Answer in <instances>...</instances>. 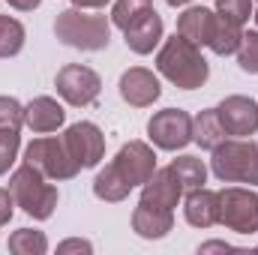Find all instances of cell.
Instances as JSON below:
<instances>
[{"label": "cell", "mask_w": 258, "mask_h": 255, "mask_svg": "<svg viewBox=\"0 0 258 255\" xmlns=\"http://www.w3.org/2000/svg\"><path fill=\"white\" fill-rule=\"evenodd\" d=\"M219 123L228 135H252L258 132V102L249 96H228L216 105Z\"/></svg>", "instance_id": "8fae6325"}, {"label": "cell", "mask_w": 258, "mask_h": 255, "mask_svg": "<svg viewBox=\"0 0 258 255\" xmlns=\"http://www.w3.org/2000/svg\"><path fill=\"white\" fill-rule=\"evenodd\" d=\"M156 69L171 84H177L180 90L201 87L207 81V75H210V66L201 57L198 45H192L189 39H183L180 33H174L171 39H165V45L156 54Z\"/></svg>", "instance_id": "6da1fadb"}, {"label": "cell", "mask_w": 258, "mask_h": 255, "mask_svg": "<svg viewBox=\"0 0 258 255\" xmlns=\"http://www.w3.org/2000/svg\"><path fill=\"white\" fill-rule=\"evenodd\" d=\"M54 87H57V93L63 96L69 105L84 108V105L96 102V96H99V90H102V81H99V75H96L90 66L69 63L57 72Z\"/></svg>", "instance_id": "52a82bcc"}, {"label": "cell", "mask_w": 258, "mask_h": 255, "mask_svg": "<svg viewBox=\"0 0 258 255\" xmlns=\"http://www.w3.org/2000/svg\"><path fill=\"white\" fill-rule=\"evenodd\" d=\"M9 192H12L15 204L33 219H48L54 213V207H57V189L51 183H45V174L39 168H33L30 162H24L12 174Z\"/></svg>", "instance_id": "3957f363"}, {"label": "cell", "mask_w": 258, "mask_h": 255, "mask_svg": "<svg viewBox=\"0 0 258 255\" xmlns=\"http://www.w3.org/2000/svg\"><path fill=\"white\" fill-rule=\"evenodd\" d=\"M24 162H30L33 168H39L51 180H72L81 171V165L66 150L63 138H36V141H30L27 150H24Z\"/></svg>", "instance_id": "5b68a950"}, {"label": "cell", "mask_w": 258, "mask_h": 255, "mask_svg": "<svg viewBox=\"0 0 258 255\" xmlns=\"http://www.w3.org/2000/svg\"><path fill=\"white\" fill-rule=\"evenodd\" d=\"M12 207H15V198L9 189H0V225H6L12 219Z\"/></svg>", "instance_id": "f546056e"}, {"label": "cell", "mask_w": 258, "mask_h": 255, "mask_svg": "<svg viewBox=\"0 0 258 255\" xmlns=\"http://www.w3.org/2000/svg\"><path fill=\"white\" fill-rule=\"evenodd\" d=\"M180 195H183V183L177 180L174 168L168 165V168H159V171H153L147 177L144 192H141V201L156 204V207H165V210H174L177 201H180Z\"/></svg>", "instance_id": "4fadbf2b"}, {"label": "cell", "mask_w": 258, "mask_h": 255, "mask_svg": "<svg viewBox=\"0 0 258 255\" xmlns=\"http://www.w3.org/2000/svg\"><path fill=\"white\" fill-rule=\"evenodd\" d=\"M240 24H231L228 18H222V15H216V24H213V33H210V42H207V48H213L216 54H234L237 51V45H240Z\"/></svg>", "instance_id": "44dd1931"}, {"label": "cell", "mask_w": 258, "mask_h": 255, "mask_svg": "<svg viewBox=\"0 0 258 255\" xmlns=\"http://www.w3.org/2000/svg\"><path fill=\"white\" fill-rule=\"evenodd\" d=\"M168 6H183V3H189V0H165Z\"/></svg>", "instance_id": "e575fe53"}, {"label": "cell", "mask_w": 258, "mask_h": 255, "mask_svg": "<svg viewBox=\"0 0 258 255\" xmlns=\"http://www.w3.org/2000/svg\"><path fill=\"white\" fill-rule=\"evenodd\" d=\"M216 12L222 18H228L231 24H246L252 15V0H216Z\"/></svg>", "instance_id": "83f0119b"}, {"label": "cell", "mask_w": 258, "mask_h": 255, "mask_svg": "<svg viewBox=\"0 0 258 255\" xmlns=\"http://www.w3.org/2000/svg\"><path fill=\"white\" fill-rule=\"evenodd\" d=\"M237 63L243 72L258 75V30H249L240 36V45H237Z\"/></svg>", "instance_id": "484cf974"}, {"label": "cell", "mask_w": 258, "mask_h": 255, "mask_svg": "<svg viewBox=\"0 0 258 255\" xmlns=\"http://www.w3.org/2000/svg\"><path fill=\"white\" fill-rule=\"evenodd\" d=\"M132 228H135V234L144 237V240H159V237H165V234L174 228V213L165 210V207L138 201V207H135V213H132Z\"/></svg>", "instance_id": "5bb4252c"}, {"label": "cell", "mask_w": 258, "mask_h": 255, "mask_svg": "<svg viewBox=\"0 0 258 255\" xmlns=\"http://www.w3.org/2000/svg\"><path fill=\"white\" fill-rule=\"evenodd\" d=\"M21 45H24V27H21V21L9 18V15H0V57L18 54Z\"/></svg>", "instance_id": "cb8c5ba5"}, {"label": "cell", "mask_w": 258, "mask_h": 255, "mask_svg": "<svg viewBox=\"0 0 258 255\" xmlns=\"http://www.w3.org/2000/svg\"><path fill=\"white\" fill-rule=\"evenodd\" d=\"M24 123V108L12 96H0V132H18Z\"/></svg>", "instance_id": "4316f807"}, {"label": "cell", "mask_w": 258, "mask_h": 255, "mask_svg": "<svg viewBox=\"0 0 258 255\" xmlns=\"http://www.w3.org/2000/svg\"><path fill=\"white\" fill-rule=\"evenodd\" d=\"M183 213H186V222L195 225V228L216 225L219 222V192H210V189H204V186L189 189Z\"/></svg>", "instance_id": "2e32d148"}, {"label": "cell", "mask_w": 258, "mask_h": 255, "mask_svg": "<svg viewBox=\"0 0 258 255\" xmlns=\"http://www.w3.org/2000/svg\"><path fill=\"white\" fill-rule=\"evenodd\" d=\"M147 135L156 147L162 150H180L192 141V117L180 108H165L156 111L147 123Z\"/></svg>", "instance_id": "ba28073f"}, {"label": "cell", "mask_w": 258, "mask_h": 255, "mask_svg": "<svg viewBox=\"0 0 258 255\" xmlns=\"http://www.w3.org/2000/svg\"><path fill=\"white\" fill-rule=\"evenodd\" d=\"M216 249H225V252H228V249H234V246H231V243H219V240H213V243H204V246H201V252H216Z\"/></svg>", "instance_id": "836d02e7"}, {"label": "cell", "mask_w": 258, "mask_h": 255, "mask_svg": "<svg viewBox=\"0 0 258 255\" xmlns=\"http://www.w3.org/2000/svg\"><path fill=\"white\" fill-rule=\"evenodd\" d=\"M93 192H96V198H102V201H123L129 192H132V186L120 177V171L108 162V165L96 174V180H93Z\"/></svg>", "instance_id": "ffe728a7"}, {"label": "cell", "mask_w": 258, "mask_h": 255, "mask_svg": "<svg viewBox=\"0 0 258 255\" xmlns=\"http://www.w3.org/2000/svg\"><path fill=\"white\" fill-rule=\"evenodd\" d=\"M93 246L87 243V240H63L60 246H57V252H90Z\"/></svg>", "instance_id": "4dcf8cb0"}, {"label": "cell", "mask_w": 258, "mask_h": 255, "mask_svg": "<svg viewBox=\"0 0 258 255\" xmlns=\"http://www.w3.org/2000/svg\"><path fill=\"white\" fill-rule=\"evenodd\" d=\"M63 144L81 168H93L105 156V135L93 123H72L63 132Z\"/></svg>", "instance_id": "9c48e42d"}, {"label": "cell", "mask_w": 258, "mask_h": 255, "mask_svg": "<svg viewBox=\"0 0 258 255\" xmlns=\"http://www.w3.org/2000/svg\"><path fill=\"white\" fill-rule=\"evenodd\" d=\"M171 168H174L177 180L183 183V189H198L207 180V168H204V162L198 156H180V159L171 162Z\"/></svg>", "instance_id": "7402d4cb"}, {"label": "cell", "mask_w": 258, "mask_h": 255, "mask_svg": "<svg viewBox=\"0 0 258 255\" xmlns=\"http://www.w3.org/2000/svg\"><path fill=\"white\" fill-rule=\"evenodd\" d=\"M225 126L219 123V114H216V108H210V111H201L198 117H192V141L198 147H204V150H213L219 141H225Z\"/></svg>", "instance_id": "d6986e66"}, {"label": "cell", "mask_w": 258, "mask_h": 255, "mask_svg": "<svg viewBox=\"0 0 258 255\" xmlns=\"http://www.w3.org/2000/svg\"><path fill=\"white\" fill-rule=\"evenodd\" d=\"M147 9H153L150 0H117L114 9H111V21L123 30V27H129L138 15H144Z\"/></svg>", "instance_id": "d4e9b609"}, {"label": "cell", "mask_w": 258, "mask_h": 255, "mask_svg": "<svg viewBox=\"0 0 258 255\" xmlns=\"http://www.w3.org/2000/svg\"><path fill=\"white\" fill-rule=\"evenodd\" d=\"M18 147H21L18 132H0V174H6V171H9V165L15 162Z\"/></svg>", "instance_id": "f1b7e54d"}, {"label": "cell", "mask_w": 258, "mask_h": 255, "mask_svg": "<svg viewBox=\"0 0 258 255\" xmlns=\"http://www.w3.org/2000/svg\"><path fill=\"white\" fill-rule=\"evenodd\" d=\"M9 6H15V9H21V12H30V9H36L39 6V0H6Z\"/></svg>", "instance_id": "1f68e13d"}, {"label": "cell", "mask_w": 258, "mask_h": 255, "mask_svg": "<svg viewBox=\"0 0 258 255\" xmlns=\"http://www.w3.org/2000/svg\"><path fill=\"white\" fill-rule=\"evenodd\" d=\"M162 87H159V78L150 72V69H141V66H132L120 75V96L123 102L135 105V108H147L159 99Z\"/></svg>", "instance_id": "7c38bea8"}, {"label": "cell", "mask_w": 258, "mask_h": 255, "mask_svg": "<svg viewBox=\"0 0 258 255\" xmlns=\"http://www.w3.org/2000/svg\"><path fill=\"white\" fill-rule=\"evenodd\" d=\"M255 24H258V12H255Z\"/></svg>", "instance_id": "d590c367"}, {"label": "cell", "mask_w": 258, "mask_h": 255, "mask_svg": "<svg viewBox=\"0 0 258 255\" xmlns=\"http://www.w3.org/2000/svg\"><path fill=\"white\" fill-rule=\"evenodd\" d=\"M126 45L135 54H150L156 48V42L162 39V18L156 9H147L144 15H138L129 27H123Z\"/></svg>", "instance_id": "9a60e30c"}, {"label": "cell", "mask_w": 258, "mask_h": 255, "mask_svg": "<svg viewBox=\"0 0 258 255\" xmlns=\"http://www.w3.org/2000/svg\"><path fill=\"white\" fill-rule=\"evenodd\" d=\"M219 222L237 234L258 231V195L249 189H222L219 192Z\"/></svg>", "instance_id": "8992f818"}, {"label": "cell", "mask_w": 258, "mask_h": 255, "mask_svg": "<svg viewBox=\"0 0 258 255\" xmlns=\"http://www.w3.org/2000/svg\"><path fill=\"white\" fill-rule=\"evenodd\" d=\"M111 165L120 171V177L126 180L129 186H144L147 177L156 171V153L144 141H129V144H123L117 150Z\"/></svg>", "instance_id": "30bf717a"}, {"label": "cell", "mask_w": 258, "mask_h": 255, "mask_svg": "<svg viewBox=\"0 0 258 255\" xmlns=\"http://www.w3.org/2000/svg\"><path fill=\"white\" fill-rule=\"evenodd\" d=\"M9 252H15V255H42V252H48V240H45L42 231L18 228V231L9 237Z\"/></svg>", "instance_id": "603a6c76"}, {"label": "cell", "mask_w": 258, "mask_h": 255, "mask_svg": "<svg viewBox=\"0 0 258 255\" xmlns=\"http://www.w3.org/2000/svg\"><path fill=\"white\" fill-rule=\"evenodd\" d=\"M213 174L225 183H258V144L219 141L213 147Z\"/></svg>", "instance_id": "277c9868"}, {"label": "cell", "mask_w": 258, "mask_h": 255, "mask_svg": "<svg viewBox=\"0 0 258 255\" xmlns=\"http://www.w3.org/2000/svg\"><path fill=\"white\" fill-rule=\"evenodd\" d=\"M213 24H216V15L204 6H192L180 15L177 21V33L183 39H189L192 45H207L210 42V33H213Z\"/></svg>", "instance_id": "ac0fdd59"}, {"label": "cell", "mask_w": 258, "mask_h": 255, "mask_svg": "<svg viewBox=\"0 0 258 255\" xmlns=\"http://www.w3.org/2000/svg\"><path fill=\"white\" fill-rule=\"evenodd\" d=\"M54 33H57V39L63 45L81 48V51H102V48H108L111 27H108V18L105 15L81 12L75 6V9H66V12L57 15Z\"/></svg>", "instance_id": "7a4b0ae2"}, {"label": "cell", "mask_w": 258, "mask_h": 255, "mask_svg": "<svg viewBox=\"0 0 258 255\" xmlns=\"http://www.w3.org/2000/svg\"><path fill=\"white\" fill-rule=\"evenodd\" d=\"M63 105L51 96H36L27 108H24V123L33 132H54L57 126H63Z\"/></svg>", "instance_id": "e0dca14e"}, {"label": "cell", "mask_w": 258, "mask_h": 255, "mask_svg": "<svg viewBox=\"0 0 258 255\" xmlns=\"http://www.w3.org/2000/svg\"><path fill=\"white\" fill-rule=\"evenodd\" d=\"M72 3H75L78 9H102L108 0H72Z\"/></svg>", "instance_id": "d6a6232c"}]
</instances>
